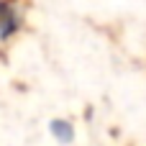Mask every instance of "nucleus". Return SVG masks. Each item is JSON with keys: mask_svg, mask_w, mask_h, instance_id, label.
I'll return each instance as SVG.
<instances>
[{"mask_svg": "<svg viewBox=\"0 0 146 146\" xmlns=\"http://www.w3.org/2000/svg\"><path fill=\"white\" fill-rule=\"evenodd\" d=\"M18 28V15L10 5L0 3V38H8L13 31Z\"/></svg>", "mask_w": 146, "mask_h": 146, "instance_id": "f257e3e1", "label": "nucleus"}, {"mask_svg": "<svg viewBox=\"0 0 146 146\" xmlns=\"http://www.w3.org/2000/svg\"><path fill=\"white\" fill-rule=\"evenodd\" d=\"M51 133H54V139L56 141H62V144H69L72 139H74V131H72V123H67V121H51Z\"/></svg>", "mask_w": 146, "mask_h": 146, "instance_id": "f03ea898", "label": "nucleus"}]
</instances>
